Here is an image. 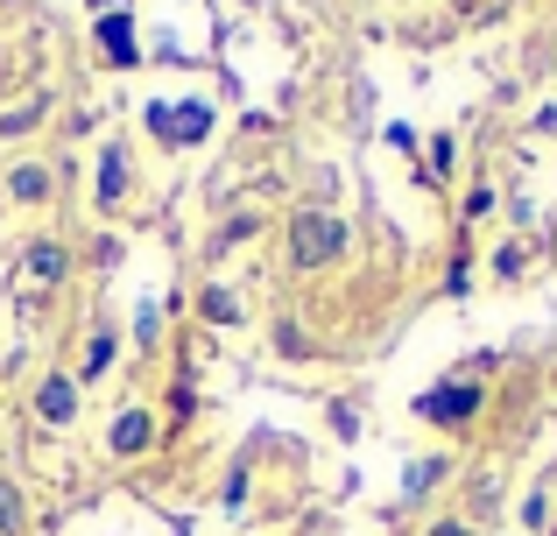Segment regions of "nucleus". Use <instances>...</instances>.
Listing matches in <instances>:
<instances>
[{
  "instance_id": "6e6552de",
  "label": "nucleus",
  "mask_w": 557,
  "mask_h": 536,
  "mask_svg": "<svg viewBox=\"0 0 557 536\" xmlns=\"http://www.w3.org/2000/svg\"><path fill=\"white\" fill-rule=\"evenodd\" d=\"M28 275H36V283H57V275H64V248H57V240H36V248H28Z\"/></svg>"
},
{
  "instance_id": "9d476101",
  "label": "nucleus",
  "mask_w": 557,
  "mask_h": 536,
  "mask_svg": "<svg viewBox=\"0 0 557 536\" xmlns=\"http://www.w3.org/2000/svg\"><path fill=\"white\" fill-rule=\"evenodd\" d=\"M205 317H212V325H233V317H240V303H233L226 289H205Z\"/></svg>"
},
{
  "instance_id": "f257e3e1",
  "label": "nucleus",
  "mask_w": 557,
  "mask_h": 536,
  "mask_svg": "<svg viewBox=\"0 0 557 536\" xmlns=\"http://www.w3.org/2000/svg\"><path fill=\"white\" fill-rule=\"evenodd\" d=\"M346 254V220H332V212H297L289 220V262L297 269H325Z\"/></svg>"
},
{
  "instance_id": "4468645a",
  "label": "nucleus",
  "mask_w": 557,
  "mask_h": 536,
  "mask_svg": "<svg viewBox=\"0 0 557 536\" xmlns=\"http://www.w3.org/2000/svg\"><path fill=\"white\" fill-rule=\"evenodd\" d=\"M431 536H473V529H466V523H437Z\"/></svg>"
},
{
  "instance_id": "39448f33",
  "label": "nucleus",
  "mask_w": 557,
  "mask_h": 536,
  "mask_svg": "<svg viewBox=\"0 0 557 536\" xmlns=\"http://www.w3.org/2000/svg\"><path fill=\"white\" fill-rule=\"evenodd\" d=\"M36 410L50 416V424H71V416H78V382L50 374V382H42V396H36Z\"/></svg>"
},
{
  "instance_id": "20e7f679",
  "label": "nucleus",
  "mask_w": 557,
  "mask_h": 536,
  "mask_svg": "<svg viewBox=\"0 0 557 536\" xmlns=\"http://www.w3.org/2000/svg\"><path fill=\"white\" fill-rule=\"evenodd\" d=\"M99 50H107L113 64H141V50H135V14H127V8L99 14Z\"/></svg>"
},
{
  "instance_id": "2eb2a0df",
  "label": "nucleus",
  "mask_w": 557,
  "mask_h": 536,
  "mask_svg": "<svg viewBox=\"0 0 557 536\" xmlns=\"http://www.w3.org/2000/svg\"><path fill=\"white\" fill-rule=\"evenodd\" d=\"M99 8H107V14H113V0H99Z\"/></svg>"
},
{
  "instance_id": "0eeeda50",
  "label": "nucleus",
  "mask_w": 557,
  "mask_h": 536,
  "mask_svg": "<svg viewBox=\"0 0 557 536\" xmlns=\"http://www.w3.org/2000/svg\"><path fill=\"white\" fill-rule=\"evenodd\" d=\"M113 452H149V416L141 410L113 416Z\"/></svg>"
},
{
  "instance_id": "f8f14e48",
  "label": "nucleus",
  "mask_w": 557,
  "mask_h": 536,
  "mask_svg": "<svg viewBox=\"0 0 557 536\" xmlns=\"http://www.w3.org/2000/svg\"><path fill=\"white\" fill-rule=\"evenodd\" d=\"M0 529H8V536H14V529H22V495H14V487H8V481H0Z\"/></svg>"
},
{
  "instance_id": "423d86ee",
  "label": "nucleus",
  "mask_w": 557,
  "mask_h": 536,
  "mask_svg": "<svg viewBox=\"0 0 557 536\" xmlns=\"http://www.w3.org/2000/svg\"><path fill=\"white\" fill-rule=\"evenodd\" d=\"M127 191V149L121 141H113L107 155H99V205H113V198Z\"/></svg>"
},
{
  "instance_id": "7ed1b4c3",
  "label": "nucleus",
  "mask_w": 557,
  "mask_h": 536,
  "mask_svg": "<svg viewBox=\"0 0 557 536\" xmlns=\"http://www.w3.org/2000/svg\"><path fill=\"white\" fill-rule=\"evenodd\" d=\"M149 127H156L163 141H205V135H212V113H205V107H170V99H156V107H149Z\"/></svg>"
},
{
  "instance_id": "f03ea898",
  "label": "nucleus",
  "mask_w": 557,
  "mask_h": 536,
  "mask_svg": "<svg viewBox=\"0 0 557 536\" xmlns=\"http://www.w3.org/2000/svg\"><path fill=\"white\" fill-rule=\"evenodd\" d=\"M473 410H480V388L473 382H437L431 396L417 402V416H431V424H466Z\"/></svg>"
},
{
  "instance_id": "1a4fd4ad",
  "label": "nucleus",
  "mask_w": 557,
  "mask_h": 536,
  "mask_svg": "<svg viewBox=\"0 0 557 536\" xmlns=\"http://www.w3.org/2000/svg\"><path fill=\"white\" fill-rule=\"evenodd\" d=\"M42 191H50V170H36V163H22V170H14V198H28V205H36Z\"/></svg>"
},
{
  "instance_id": "ddd939ff",
  "label": "nucleus",
  "mask_w": 557,
  "mask_h": 536,
  "mask_svg": "<svg viewBox=\"0 0 557 536\" xmlns=\"http://www.w3.org/2000/svg\"><path fill=\"white\" fill-rule=\"evenodd\" d=\"M107 360H113V332H99V339H92V353H85V367L99 374V367H107Z\"/></svg>"
},
{
  "instance_id": "9b49d317",
  "label": "nucleus",
  "mask_w": 557,
  "mask_h": 536,
  "mask_svg": "<svg viewBox=\"0 0 557 536\" xmlns=\"http://www.w3.org/2000/svg\"><path fill=\"white\" fill-rule=\"evenodd\" d=\"M36 121H42V99H28V107H14L8 121H0V135H28Z\"/></svg>"
}]
</instances>
